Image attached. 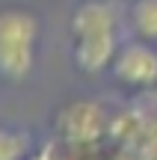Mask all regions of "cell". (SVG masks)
<instances>
[{"label": "cell", "instance_id": "cell-1", "mask_svg": "<svg viewBox=\"0 0 157 160\" xmlns=\"http://www.w3.org/2000/svg\"><path fill=\"white\" fill-rule=\"evenodd\" d=\"M36 42H39V18L30 9L6 6L0 9V77L24 80L36 65Z\"/></svg>", "mask_w": 157, "mask_h": 160}, {"label": "cell", "instance_id": "cell-2", "mask_svg": "<svg viewBox=\"0 0 157 160\" xmlns=\"http://www.w3.org/2000/svg\"><path fill=\"white\" fill-rule=\"evenodd\" d=\"M110 133V122L101 104L95 101H68L56 113V137L68 148H89Z\"/></svg>", "mask_w": 157, "mask_h": 160}, {"label": "cell", "instance_id": "cell-3", "mask_svg": "<svg viewBox=\"0 0 157 160\" xmlns=\"http://www.w3.org/2000/svg\"><path fill=\"white\" fill-rule=\"evenodd\" d=\"M113 74L122 86L128 89H154L157 86V51L151 48V42L136 39L119 48L116 59H113Z\"/></svg>", "mask_w": 157, "mask_h": 160}, {"label": "cell", "instance_id": "cell-4", "mask_svg": "<svg viewBox=\"0 0 157 160\" xmlns=\"http://www.w3.org/2000/svg\"><path fill=\"white\" fill-rule=\"evenodd\" d=\"M119 33V15L116 6L107 0H83L71 12V36L74 39H89V36Z\"/></svg>", "mask_w": 157, "mask_h": 160}, {"label": "cell", "instance_id": "cell-5", "mask_svg": "<svg viewBox=\"0 0 157 160\" xmlns=\"http://www.w3.org/2000/svg\"><path fill=\"white\" fill-rule=\"evenodd\" d=\"M119 36L104 33V36H89V39H74V65L83 74H101L110 68L119 53Z\"/></svg>", "mask_w": 157, "mask_h": 160}, {"label": "cell", "instance_id": "cell-6", "mask_svg": "<svg viewBox=\"0 0 157 160\" xmlns=\"http://www.w3.org/2000/svg\"><path fill=\"white\" fill-rule=\"evenodd\" d=\"M130 27L136 39L157 42V0H134L130 6Z\"/></svg>", "mask_w": 157, "mask_h": 160}, {"label": "cell", "instance_id": "cell-7", "mask_svg": "<svg viewBox=\"0 0 157 160\" xmlns=\"http://www.w3.org/2000/svg\"><path fill=\"white\" fill-rule=\"evenodd\" d=\"M30 151H33V145H30L27 131L0 125V160H27Z\"/></svg>", "mask_w": 157, "mask_h": 160}, {"label": "cell", "instance_id": "cell-8", "mask_svg": "<svg viewBox=\"0 0 157 160\" xmlns=\"http://www.w3.org/2000/svg\"><path fill=\"white\" fill-rule=\"evenodd\" d=\"M65 148H68V145H65L62 139H59V142H53V145H47V148H42V151H39V154H36L33 160H68V157L62 154Z\"/></svg>", "mask_w": 157, "mask_h": 160}]
</instances>
